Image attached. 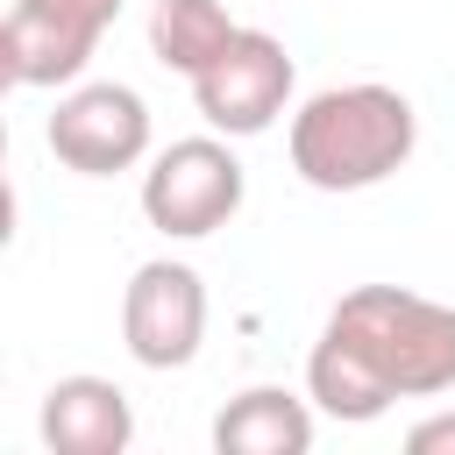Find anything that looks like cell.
Segmentation results:
<instances>
[{
	"label": "cell",
	"mask_w": 455,
	"mask_h": 455,
	"mask_svg": "<svg viewBox=\"0 0 455 455\" xmlns=\"http://www.w3.org/2000/svg\"><path fill=\"white\" fill-rule=\"evenodd\" d=\"M43 441L50 455H128L135 405L114 377H57L43 391Z\"/></svg>",
	"instance_id": "8"
},
{
	"label": "cell",
	"mask_w": 455,
	"mask_h": 455,
	"mask_svg": "<svg viewBox=\"0 0 455 455\" xmlns=\"http://www.w3.org/2000/svg\"><path fill=\"white\" fill-rule=\"evenodd\" d=\"M284 149H291V171L313 192H370V185H384L412 164L419 114L398 85H377V78L327 85V92L299 100Z\"/></svg>",
	"instance_id": "2"
},
{
	"label": "cell",
	"mask_w": 455,
	"mask_h": 455,
	"mask_svg": "<svg viewBox=\"0 0 455 455\" xmlns=\"http://www.w3.org/2000/svg\"><path fill=\"white\" fill-rule=\"evenodd\" d=\"M291 50L270 28H235V43L192 78V107L213 135H263L291 107Z\"/></svg>",
	"instance_id": "6"
},
{
	"label": "cell",
	"mask_w": 455,
	"mask_h": 455,
	"mask_svg": "<svg viewBox=\"0 0 455 455\" xmlns=\"http://www.w3.org/2000/svg\"><path fill=\"white\" fill-rule=\"evenodd\" d=\"M43 142L78 178L135 171L149 156V100L135 85H121V78H78V85L57 92V107L43 121Z\"/></svg>",
	"instance_id": "5"
},
{
	"label": "cell",
	"mask_w": 455,
	"mask_h": 455,
	"mask_svg": "<svg viewBox=\"0 0 455 455\" xmlns=\"http://www.w3.org/2000/svg\"><path fill=\"white\" fill-rule=\"evenodd\" d=\"M235 14L220 7V0H156L149 7V50H156V64L164 71H178L185 85L235 43Z\"/></svg>",
	"instance_id": "10"
},
{
	"label": "cell",
	"mask_w": 455,
	"mask_h": 455,
	"mask_svg": "<svg viewBox=\"0 0 455 455\" xmlns=\"http://www.w3.org/2000/svg\"><path fill=\"white\" fill-rule=\"evenodd\" d=\"M249 199V171L220 135H185L149 156L142 171V220L171 242H206L220 235Z\"/></svg>",
	"instance_id": "3"
},
{
	"label": "cell",
	"mask_w": 455,
	"mask_h": 455,
	"mask_svg": "<svg viewBox=\"0 0 455 455\" xmlns=\"http://www.w3.org/2000/svg\"><path fill=\"white\" fill-rule=\"evenodd\" d=\"M412 455H455V412H427L412 434H405Z\"/></svg>",
	"instance_id": "11"
},
{
	"label": "cell",
	"mask_w": 455,
	"mask_h": 455,
	"mask_svg": "<svg viewBox=\"0 0 455 455\" xmlns=\"http://www.w3.org/2000/svg\"><path fill=\"white\" fill-rule=\"evenodd\" d=\"M441 391H455V306L405 284H355L334 299L306 355V398L327 419L370 427L398 398Z\"/></svg>",
	"instance_id": "1"
},
{
	"label": "cell",
	"mask_w": 455,
	"mask_h": 455,
	"mask_svg": "<svg viewBox=\"0 0 455 455\" xmlns=\"http://www.w3.org/2000/svg\"><path fill=\"white\" fill-rule=\"evenodd\" d=\"M213 448L220 455H306L313 448V398L284 384H249L213 412Z\"/></svg>",
	"instance_id": "9"
},
{
	"label": "cell",
	"mask_w": 455,
	"mask_h": 455,
	"mask_svg": "<svg viewBox=\"0 0 455 455\" xmlns=\"http://www.w3.org/2000/svg\"><path fill=\"white\" fill-rule=\"evenodd\" d=\"M121 341L142 370H185L206 341V277L192 263H142L121 291Z\"/></svg>",
	"instance_id": "7"
},
{
	"label": "cell",
	"mask_w": 455,
	"mask_h": 455,
	"mask_svg": "<svg viewBox=\"0 0 455 455\" xmlns=\"http://www.w3.org/2000/svg\"><path fill=\"white\" fill-rule=\"evenodd\" d=\"M121 21V0H14L0 28V71L21 92H64L85 78L100 36Z\"/></svg>",
	"instance_id": "4"
}]
</instances>
